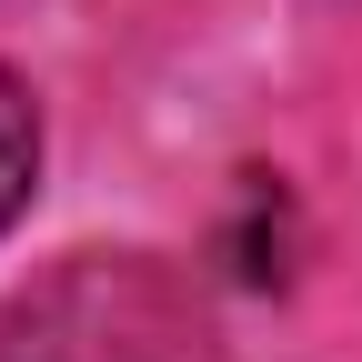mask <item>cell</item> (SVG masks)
<instances>
[{"label": "cell", "instance_id": "6da1fadb", "mask_svg": "<svg viewBox=\"0 0 362 362\" xmlns=\"http://www.w3.org/2000/svg\"><path fill=\"white\" fill-rule=\"evenodd\" d=\"M30 181H40V101L0 71V232L30 211Z\"/></svg>", "mask_w": 362, "mask_h": 362}]
</instances>
